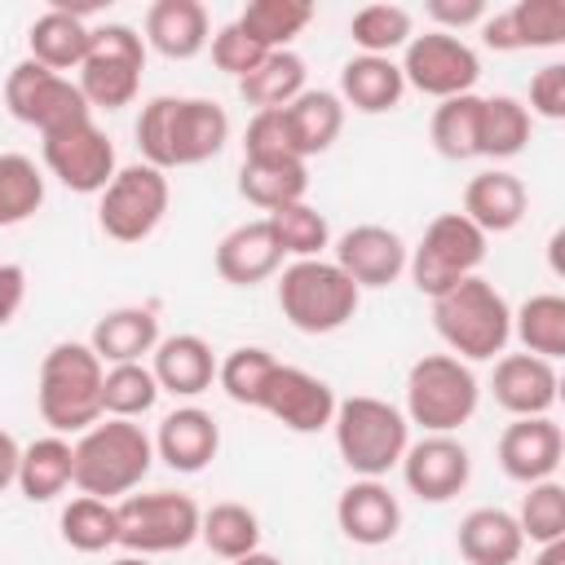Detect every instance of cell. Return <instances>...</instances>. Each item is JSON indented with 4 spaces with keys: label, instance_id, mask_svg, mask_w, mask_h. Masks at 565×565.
<instances>
[{
    "label": "cell",
    "instance_id": "obj_1",
    "mask_svg": "<svg viewBox=\"0 0 565 565\" xmlns=\"http://www.w3.org/2000/svg\"><path fill=\"white\" fill-rule=\"evenodd\" d=\"M230 141V115L212 97H172L159 93L137 115V150L141 163L168 172V168H194L225 150Z\"/></svg>",
    "mask_w": 565,
    "mask_h": 565
},
{
    "label": "cell",
    "instance_id": "obj_2",
    "mask_svg": "<svg viewBox=\"0 0 565 565\" xmlns=\"http://www.w3.org/2000/svg\"><path fill=\"white\" fill-rule=\"evenodd\" d=\"M71 455H75L71 486L79 494L124 499L146 481V472L154 463V441L146 437V428L137 419H97L93 428L79 433Z\"/></svg>",
    "mask_w": 565,
    "mask_h": 565
},
{
    "label": "cell",
    "instance_id": "obj_3",
    "mask_svg": "<svg viewBox=\"0 0 565 565\" xmlns=\"http://www.w3.org/2000/svg\"><path fill=\"white\" fill-rule=\"evenodd\" d=\"M433 327L459 362H490L512 340V309L494 282L472 274L433 296Z\"/></svg>",
    "mask_w": 565,
    "mask_h": 565
},
{
    "label": "cell",
    "instance_id": "obj_4",
    "mask_svg": "<svg viewBox=\"0 0 565 565\" xmlns=\"http://www.w3.org/2000/svg\"><path fill=\"white\" fill-rule=\"evenodd\" d=\"M102 375H106V366L88 344H79V340L53 344L35 375L40 419L57 437L93 428L102 419Z\"/></svg>",
    "mask_w": 565,
    "mask_h": 565
},
{
    "label": "cell",
    "instance_id": "obj_5",
    "mask_svg": "<svg viewBox=\"0 0 565 565\" xmlns=\"http://www.w3.org/2000/svg\"><path fill=\"white\" fill-rule=\"evenodd\" d=\"M335 450L344 459V468L353 477H384L388 468L402 463L406 446H411V424L406 415L371 393H353L344 402H335Z\"/></svg>",
    "mask_w": 565,
    "mask_h": 565
},
{
    "label": "cell",
    "instance_id": "obj_6",
    "mask_svg": "<svg viewBox=\"0 0 565 565\" xmlns=\"http://www.w3.org/2000/svg\"><path fill=\"white\" fill-rule=\"evenodd\" d=\"M362 291L335 260H291L278 274V309L305 335H331L358 313Z\"/></svg>",
    "mask_w": 565,
    "mask_h": 565
},
{
    "label": "cell",
    "instance_id": "obj_7",
    "mask_svg": "<svg viewBox=\"0 0 565 565\" xmlns=\"http://www.w3.org/2000/svg\"><path fill=\"white\" fill-rule=\"evenodd\" d=\"M481 384L468 362L455 353H424L406 371V424H419L424 433H455L477 415Z\"/></svg>",
    "mask_w": 565,
    "mask_h": 565
},
{
    "label": "cell",
    "instance_id": "obj_8",
    "mask_svg": "<svg viewBox=\"0 0 565 565\" xmlns=\"http://www.w3.org/2000/svg\"><path fill=\"white\" fill-rule=\"evenodd\" d=\"M141 71H146V40L124 22H102L93 26L75 84L93 110H119L132 106V97L141 93Z\"/></svg>",
    "mask_w": 565,
    "mask_h": 565
},
{
    "label": "cell",
    "instance_id": "obj_9",
    "mask_svg": "<svg viewBox=\"0 0 565 565\" xmlns=\"http://www.w3.org/2000/svg\"><path fill=\"white\" fill-rule=\"evenodd\" d=\"M481 260H486V234L463 212H441L428 221L424 238L411 247L406 274L433 300V296L450 291L455 282L472 278L481 269Z\"/></svg>",
    "mask_w": 565,
    "mask_h": 565
},
{
    "label": "cell",
    "instance_id": "obj_10",
    "mask_svg": "<svg viewBox=\"0 0 565 565\" xmlns=\"http://www.w3.org/2000/svg\"><path fill=\"white\" fill-rule=\"evenodd\" d=\"M119 516V547L132 556H159L181 552L199 539L203 508L181 490H150V494H124L115 503Z\"/></svg>",
    "mask_w": 565,
    "mask_h": 565
},
{
    "label": "cell",
    "instance_id": "obj_11",
    "mask_svg": "<svg viewBox=\"0 0 565 565\" xmlns=\"http://www.w3.org/2000/svg\"><path fill=\"white\" fill-rule=\"evenodd\" d=\"M4 106L18 124L35 128L40 137L66 128V124H79V119H93V106L84 102L79 84L22 57L18 66H9L4 75Z\"/></svg>",
    "mask_w": 565,
    "mask_h": 565
},
{
    "label": "cell",
    "instance_id": "obj_12",
    "mask_svg": "<svg viewBox=\"0 0 565 565\" xmlns=\"http://www.w3.org/2000/svg\"><path fill=\"white\" fill-rule=\"evenodd\" d=\"M168 177L150 163H128L110 177V185L102 190L97 203V225L106 238L115 243H141L159 230L163 212H168Z\"/></svg>",
    "mask_w": 565,
    "mask_h": 565
},
{
    "label": "cell",
    "instance_id": "obj_13",
    "mask_svg": "<svg viewBox=\"0 0 565 565\" xmlns=\"http://www.w3.org/2000/svg\"><path fill=\"white\" fill-rule=\"evenodd\" d=\"M402 79L406 88L424 93V97H463L472 93V84L481 79V57L468 40L459 35H446V31H424V35H411L406 40V53H402Z\"/></svg>",
    "mask_w": 565,
    "mask_h": 565
},
{
    "label": "cell",
    "instance_id": "obj_14",
    "mask_svg": "<svg viewBox=\"0 0 565 565\" xmlns=\"http://www.w3.org/2000/svg\"><path fill=\"white\" fill-rule=\"evenodd\" d=\"M40 154H44V168L75 194H102L119 172L115 141L93 119H79L40 137Z\"/></svg>",
    "mask_w": 565,
    "mask_h": 565
},
{
    "label": "cell",
    "instance_id": "obj_15",
    "mask_svg": "<svg viewBox=\"0 0 565 565\" xmlns=\"http://www.w3.org/2000/svg\"><path fill=\"white\" fill-rule=\"evenodd\" d=\"M335 402L340 397L331 393V384L322 375H309L300 366H282L278 362L269 371V380H265V393H260L256 411L274 415L291 433H322L335 419Z\"/></svg>",
    "mask_w": 565,
    "mask_h": 565
},
{
    "label": "cell",
    "instance_id": "obj_16",
    "mask_svg": "<svg viewBox=\"0 0 565 565\" xmlns=\"http://www.w3.org/2000/svg\"><path fill=\"white\" fill-rule=\"evenodd\" d=\"M397 468L411 494H419L424 503H450L455 494H463L472 477V455L450 433H424L419 441L406 446Z\"/></svg>",
    "mask_w": 565,
    "mask_h": 565
},
{
    "label": "cell",
    "instance_id": "obj_17",
    "mask_svg": "<svg viewBox=\"0 0 565 565\" xmlns=\"http://www.w3.org/2000/svg\"><path fill=\"white\" fill-rule=\"evenodd\" d=\"M335 525L358 547H384L402 530V503L380 477H353L335 499Z\"/></svg>",
    "mask_w": 565,
    "mask_h": 565
},
{
    "label": "cell",
    "instance_id": "obj_18",
    "mask_svg": "<svg viewBox=\"0 0 565 565\" xmlns=\"http://www.w3.org/2000/svg\"><path fill=\"white\" fill-rule=\"evenodd\" d=\"M406 238L388 225H353L335 238V265L353 278V287H388L406 274Z\"/></svg>",
    "mask_w": 565,
    "mask_h": 565
},
{
    "label": "cell",
    "instance_id": "obj_19",
    "mask_svg": "<svg viewBox=\"0 0 565 565\" xmlns=\"http://www.w3.org/2000/svg\"><path fill=\"white\" fill-rule=\"evenodd\" d=\"M561 455H565V433H561V424L552 415L512 419L499 433V468L512 481H521V486H534V481L556 477Z\"/></svg>",
    "mask_w": 565,
    "mask_h": 565
},
{
    "label": "cell",
    "instance_id": "obj_20",
    "mask_svg": "<svg viewBox=\"0 0 565 565\" xmlns=\"http://www.w3.org/2000/svg\"><path fill=\"white\" fill-rule=\"evenodd\" d=\"M481 40L494 53L561 49L565 44V4L561 0H516L503 13H486Z\"/></svg>",
    "mask_w": 565,
    "mask_h": 565
},
{
    "label": "cell",
    "instance_id": "obj_21",
    "mask_svg": "<svg viewBox=\"0 0 565 565\" xmlns=\"http://www.w3.org/2000/svg\"><path fill=\"white\" fill-rule=\"evenodd\" d=\"M556 366L534 358V353H503L494 362V375H490V393L494 402L516 415V419H530V415H547L556 406Z\"/></svg>",
    "mask_w": 565,
    "mask_h": 565
},
{
    "label": "cell",
    "instance_id": "obj_22",
    "mask_svg": "<svg viewBox=\"0 0 565 565\" xmlns=\"http://www.w3.org/2000/svg\"><path fill=\"white\" fill-rule=\"evenodd\" d=\"M154 459H163L172 472H203L221 450V424L203 406H177L159 419Z\"/></svg>",
    "mask_w": 565,
    "mask_h": 565
},
{
    "label": "cell",
    "instance_id": "obj_23",
    "mask_svg": "<svg viewBox=\"0 0 565 565\" xmlns=\"http://www.w3.org/2000/svg\"><path fill=\"white\" fill-rule=\"evenodd\" d=\"M530 207V194H525V181L508 168H486L477 172L468 185H463V216L490 238V234H508L521 225Z\"/></svg>",
    "mask_w": 565,
    "mask_h": 565
},
{
    "label": "cell",
    "instance_id": "obj_24",
    "mask_svg": "<svg viewBox=\"0 0 565 565\" xmlns=\"http://www.w3.org/2000/svg\"><path fill=\"white\" fill-rule=\"evenodd\" d=\"M282 269V247L269 230V221H243L216 243V274L230 287H256Z\"/></svg>",
    "mask_w": 565,
    "mask_h": 565
},
{
    "label": "cell",
    "instance_id": "obj_25",
    "mask_svg": "<svg viewBox=\"0 0 565 565\" xmlns=\"http://www.w3.org/2000/svg\"><path fill=\"white\" fill-rule=\"evenodd\" d=\"M150 375L159 384V393H172V397H199L212 388L216 380V358H212V344L194 331H177L168 340L154 344V362H150Z\"/></svg>",
    "mask_w": 565,
    "mask_h": 565
},
{
    "label": "cell",
    "instance_id": "obj_26",
    "mask_svg": "<svg viewBox=\"0 0 565 565\" xmlns=\"http://www.w3.org/2000/svg\"><path fill=\"white\" fill-rule=\"evenodd\" d=\"M146 49H154L168 62H190L207 49V9L199 0H154L146 9Z\"/></svg>",
    "mask_w": 565,
    "mask_h": 565
},
{
    "label": "cell",
    "instance_id": "obj_27",
    "mask_svg": "<svg viewBox=\"0 0 565 565\" xmlns=\"http://www.w3.org/2000/svg\"><path fill=\"white\" fill-rule=\"evenodd\" d=\"M154 344H159V318L146 305H119L102 313L88 335V349L102 358V366L141 362L146 353H154Z\"/></svg>",
    "mask_w": 565,
    "mask_h": 565
},
{
    "label": "cell",
    "instance_id": "obj_28",
    "mask_svg": "<svg viewBox=\"0 0 565 565\" xmlns=\"http://www.w3.org/2000/svg\"><path fill=\"white\" fill-rule=\"evenodd\" d=\"M455 543L468 565H516L525 552V534L508 508H472L459 521Z\"/></svg>",
    "mask_w": 565,
    "mask_h": 565
},
{
    "label": "cell",
    "instance_id": "obj_29",
    "mask_svg": "<svg viewBox=\"0 0 565 565\" xmlns=\"http://www.w3.org/2000/svg\"><path fill=\"white\" fill-rule=\"evenodd\" d=\"M88 40H93V26H88L75 9H62V4L44 9V13L31 22V31H26L31 62H40V66H49V71H57V75L79 71V62H84V53H88Z\"/></svg>",
    "mask_w": 565,
    "mask_h": 565
},
{
    "label": "cell",
    "instance_id": "obj_30",
    "mask_svg": "<svg viewBox=\"0 0 565 565\" xmlns=\"http://www.w3.org/2000/svg\"><path fill=\"white\" fill-rule=\"evenodd\" d=\"M406 93V79H402V66L393 57H371V53H353L344 66H340V102L362 110V115H384L402 102Z\"/></svg>",
    "mask_w": 565,
    "mask_h": 565
},
{
    "label": "cell",
    "instance_id": "obj_31",
    "mask_svg": "<svg viewBox=\"0 0 565 565\" xmlns=\"http://www.w3.org/2000/svg\"><path fill=\"white\" fill-rule=\"evenodd\" d=\"M282 119H287V132H291L296 154L309 163L313 154H322V150L335 146V137L344 128V102L331 88H305L296 102L282 106Z\"/></svg>",
    "mask_w": 565,
    "mask_h": 565
},
{
    "label": "cell",
    "instance_id": "obj_32",
    "mask_svg": "<svg viewBox=\"0 0 565 565\" xmlns=\"http://www.w3.org/2000/svg\"><path fill=\"white\" fill-rule=\"evenodd\" d=\"M71 472H75L71 441L57 437V433H49V437H35L31 446H22V455H18V481L13 486L31 503H53L71 486Z\"/></svg>",
    "mask_w": 565,
    "mask_h": 565
},
{
    "label": "cell",
    "instance_id": "obj_33",
    "mask_svg": "<svg viewBox=\"0 0 565 565\" xmlns=\"http://www.w3.org/2000/svg\"><path fill=\"white\" fill-rule=\"evenodd\" d=\"M305 190H309V163L300 159H243L238 168V194L260 212L300 203Z\"/></svg>",
    "mask_w": 565,
    "mask_h": 565
},
{
    "label": "cell",
    "instance_id": "obj_34",
    "mask_svg": "<svg viewBox=\"0 0 565 565\" xmlns=\"http://www.w3.org/2000/svg\"><path fill=\"white\" fill-rule=\"evenodd\" d=\"M305 75H309L305 57L291 49H278V53H265L260 66L238 79V97L256 110H278L305 93Z\"/></svg>",
    "mask_w": 565,
    "mask_h": 565
},
{
    "label": "cell",
    "instance_id": "obj_35",
    "mask_svg": "<svg viewBox=\"0 0 565 565\" xmlns=\"http://www.w3.org/2000/svg\"><path fill=\"white\" fill-rule=\"evenodd\" d=\"M530 110L521 97L512 93H494V97H481V124H477V154L486 159H512L525 150L530 141Z\"/></svg>",
    "mask_w": 565,
    "mask_h": 565
},
{
    "label": "cell",
    "instance_id": "obj_36",
    "mask_svg": "<svg viewBox=\"0 0 565 565\" xmlns=\"http://www.w3.org/2000/svg\"><path fill=\"white\" fill-rule=\"evenodd\" d=\"M512 335L521 340L525 353H534L543 362L565 358V296H556V291L530 296L512 313Z\"/></svg>",
    "mask_w": 565,
    "mask_h": 565
},
{
    "label": "cell",
    "instance_id": "obj_37",
    "mask_svg": "<svg viewBox=\"0 0 565 565\" xmlns=\"http://www.w3.org/2000/svg\"><path fill=\"white\" fill-rule=\"evenodd\" d=\"M199 539H203V547H207L212 556L238 561V556H247V552L260 547V516H256L247 503H234V499L212 503V508L199 516Z\"/></svg>",
    "mask_w": 565,
    "mask_h": 565
},
{
    "label": "cell",
    "instance_id": "obj_38",
    "mask_svg": "<svg viewBox=\"0 0 565 565\" xmlns=\"http://www.w3.org/2000/svg\"><path fill=\"white\" fill-rule=\"evenodd\" d=\"M265 53L287 49L309 22H313V4L309 0H252L238 18H234Z\"/></svg>",
    "mask_w": 565,
    "mask_h": 565
},
{
    "label": "cell",
    "instance_id": "obj_39",
    "mask_svg": "<svg viewBox=\"0 0 565 565\" xmlns=\"http://www.w3.org/2000/svg\"><path fill=\"white\" fill-rule=\"evenodd\" d=\"M62 543L84 552V556H97L106 547L119 543V516H115V503L110 499H93V494H79L62 508Z\"/></svg>",
    "mask_w": 565,
    "mask_h": 565
},
{
    "label": "cell",
    "instance_id": "obj_40",
    "mask_svg": "<svg viewBox=\"0 0 565 565\" xmlns=\"http://www.w3.org/2000/svg\"><path fill=\"white\" fill-rule=\"evenodd\" d=\"M154 402H159V384H154L150 366H141V362L106 366V375H102V415L106 419H141L154 411Z\"/></svg>",
    "mask_w": 565,
    "mask_h": 565
},
{
    "label": "cell",
    "instance_id": "obj_41",
    "mask_svg": "<svg viewBox=\"0 0 565 565\" xmlns=\"http://www.w3.org/2000/svg\"><path fill=\"white\" fill-rule=\"evenodd\" d=\"M477 124H481V97L477 93L446 97L433 110L428 137H433L441 159H477Z\"/></svg>",
    "mask_w": 565,
    "mask_h": 565
},
{
    "label": "cell",
    "instance_id": "obj_42",
    "mask_svg": "<svg viewBox=\"0 0 565 565\" xmlns=\"http://www.w3.org/2000/svg\"><path fill=\"white\" fill-rule=\"evenodd\" d=\"M269 230L282 247V256H296V260H318L327 247H331V225L318 207H309L305 199L300 203H287V207H274L269 216Z\"/></svg>",
    "mask_w": 565,
    "mask_h": 565
},
{
    "label": "cell",
    "instance_id": "obj_43",
    "mask_svg": "<svg viewBox=\"0 0 565 565\" xmlns=\"http://www.w3.org/2000/svg\"><path fill=\"white\" fill-rule=\"evenodd\" d=\"M44 203V172L26 154H0V230L22 225Z\"/></svg>",
    "mask_w": 565,
    "mask_h": 565
},
{
    "label": "cell",
    "instance_id": "obj_44",
    "mask_svg": "<svg viewBox=\"0 0 565 565\" xmlns=\"http://www.w3.org/2000/svg\"><path fill=\"white\" fill-rule=\"evenodd\" d=\"M349 35H353L358 53L388 57L393 49H406V40L415 35L411 31V9H402V4H362L349 18Z\"/></svg>",
    "mask_w": 565,
    "mask_h": 565
},
{
    "label": "cell",
    "instance_id": "obj_45",
    "mask_svg": "<svg viewBox=\"0 0 565 565\" xmlns=\"http://www.w3.org/2000/svg\"><path fill=\"white\" fill-rule=\"evenodd\" d=\"M512 516H516V525H521V534H525L530 543H539V547L561 543V539H565V486H561L556 477L525 486L521 508H516Z\"/></svg>",
    "mask_w": 565,
    "mask_h": 565
},
{
    "label": "cell",
    "instance_id": "obj_46",
    "mask_svg": "<svg viewBox=\"0 0 565 565\" xmlns=\"http://www.w3.org/2000/svg\"><path fill=\"white\" fill-rule=\"evenodd\" d=\"M274 366H278V358H274L269 349H260V344H243V349L225 353V362H216V384L225 388L230 402L256 411V402H260L265 380H269Z\"/></svg>",
    "mask_w": 565,
    "mask_h": 565
},
{
    "label": "cell",
    "instance_id": "obj_47",
    "mask_svg": "<svg viewBox=\"0 0 565 565\" xmlns=\"http://www.w3.org/2000/svg\"><path fill=\"white\" fill-rule=\"evenodd\" d=\"M243 159H300L296 146H291V132H287L282 106H278V110H256V115L247 119ZM300 163H305V159H300Z\"/></svg>",
    "mask_w": 565,
    "mask_h": 565
},
{
    "label": "cell",
    "instance_id": "obj_48",
    "mask_svg": "<svg viewBox=\"0 0 565 565\" xmlns=\"http://www.w3.org/2000/svg\"><path fill=\"white\" fill-rule=\"evenodd\" d=\"M207 44H212V62H216V71H225V75H234V79H243L247 71H256L260 57H265V49H260L238 22H225Z\"/></svg>",
    "mask_w": 565,
    "mask_h": 565
},
{
    "label": "cell",
    "instance_id": "obj_49",
    "mask_svg": "<svg viewBox=\"0 0 565 565\" xmlns=\"http://www.w3.org/2000/svg\"><path fill=\"white\" fill-rule=\"evenodd\" d=\"M530 119H565V62H547L530 75Z\"/></svg>",
    "mask_w": 565,
    "mask_h": 565
},
{
    "label": "cell",
    "instance_id": "obj_50",
    "mask_svg": "<svg viewBox=\"0 0 565 565\" xmlns=\"http://www.w3.org/2000/svg\"><path fill=\"white\" fill-rule=\"evenodd\" d=\"M428 18L437 22L433 31L459 35L463 26H481V22H486V4H481V0H433V4H428Z\"/></svg>",
    "mask_w": 565,
    "mask_h": 565
},
{
    "label": "cell",
    "instance_id": "obj_51",
    "mask_svg": "<svg viewBox=\"0 0 565 565\" xmlns=\"http://www.w3.org/2000/svg\"><path fill=\"white\" fill-rule=\"evenodd\" d=\"M22 300H26V274H22V265L0 260V327L18 318Z\"/></svg>",
    "mask_w": 565,
    "mask_h": 565
},
{
    "label": "cell",
    "instance_id": "obj_52",
    "mask_svg": "<svg viewBox=\"0 0 565 565\" xmlns=\"http://www.w3.org/2000/svg\"><path fill=\"white\" fill-rule=\"evenodd\" d=\"M18 455H22V446L0 428V490H9L18 481Z\"/></svg>",
    "mask_w": 565,
    "mask_h": 565
},
{
    "label": "cell",
    "instance_id": "obj_53",
    "mask_svg": "<svg viewBox=\"0 0 565 565\" xmlns=\"http://www.w3.org/2000/svg\"><path fill=\"white\" fill-rule=\"evenodd\" d=\"M530 565H565V539H561V543H547V547H539V556H534Z\"/></svg>",
    "mask_w": 565,
    "mask_h": 565
},
{
    "label": "cell",
    "instance_id": "obj_54",
    "mask_svg": "<svg viewBox=\"0 0 565 565\" xmlns=\"http://www.w3.org/2000/svg\"><path fill=\"white\" fill-rule=\"evenodd\" d=\"M230 565H282V561H278V556H269V552H260V547H256V552H247V556H238V561H230Z\"/></svg>",
    "mask_w": 565,
    "mask_h": 565
},
{
    "label": "cell",
    "instance_id": "obj_55",
    "mask_svg": "<svg viewBox=\"0 0 565 565\" xmlns=\"http://www.w3.org/2000/svg\"><path fill=\"white\" fill-rule=\"evenodd\" d=\"M110 565H150V556H132V552H128V556H119V561H110Z\"/></svg>",
    "mask_w": 565,
    "mask_h": 565
}]
</instances>
